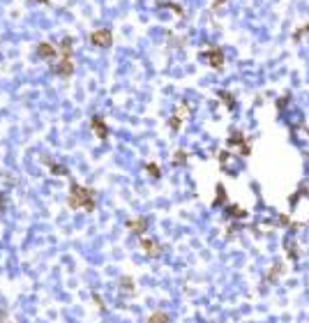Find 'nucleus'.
I'll list each match as a JSON object with an SVG mask.
<instances>
[{
	"label": "nucleus",
	"mask_w": 309,
	"mask_h": 323,
	"mask_svg": "<svg viewBox=\"0 0 309 323\" xmlns=\"http://www.w3.org/2000/svg\"><path fill=\"white\" fill-rule=\"evenodd\" d=\"M90 127H92V132H95V136H97V139H102V141H104L106 136H109V127H106V122H104V118H102V116H95V118H92Z\"/></svg>",
	"instance_id": "obj_7"
},
{
	"label": "nucleus",
	"mask_w": 309,
	"mask_h": 323,
	"mask_svg": "<svg viewBox=\"0 0 309 323\" xmlns=\"http://www.w3.org/2000/svg\"><path fill=\"white\" fill-rule=\"evenodd\" d=\"M219 97L226 102L228 109H235V99H233V95H231V92H219Z\"/></svg>",
	"instance_id": "obj_16"
},
{
	"label": "nucleus",
	"mask_w": 309,
	"mask_h": 323,
	"mask_svg": "<svg viewBox=\"0 0 309 323\" xmlns=\"http://www.w3.org/2000/svg\"><path fill=\"white\" fill-rule=\"evenodd\" d=\"M305 35H309V23H307V26H302V28H298V30L293 32V39H300V37H305Z\"/></svg>",
	"instance_id": "obj_19"
},
{
	"label": "nucleus",
	"mask_w": 309,
	"mask_h": 323,
	"mask_svg": "<svg viewBox=\"0 0 309 323\" xmlns=\"http://www.w3.org/2000/svg\"><path fill=\"white\" fill-rule=\"evenodd\" d=\"M224 2H226V0H215V2H212V9H217V7H222V5H224Z\"/></svg>",
	"instance_id": "obj_21"
},
{
	"label": "nucleus",
	"mask_w": 309,
	"mask_h": 323,
	"mask_svg": "<svg viewBox=\"0 0 309 323\" xmlns=\"http://www.w3.org/2000/svg\"><path fill=\"white\" fill-rule=\"evenodd\" d=\"M120 286H122V291L129 293V295L134 293V279H132V277H122L120 279Z\"/></svg>",
	"instance_id": "obj_14"
},
{
	"label": "nucleus",
	"mask_w": 309,
	"mask_h": 323,
	"mask_svg": "<svg viewBox=\"0 0 309 323\" xmlns=\"http://www.w3.org/2000/svg\"><path fill=\"white\" fill-rule=\"evenodd\" d=\"M37 2H51V0H37Z\"/></svg>",
	"instance_id": "obj_22"
},
{
	"label": "nucleus",
	"mask_w": 309,
	"mask_h": 323,
	"mask_svg": "<svg viewBox=\"0 0 309 323\" xmlns=\"http://www.w3.org/2000/svg\"><path fill=\"white\" fill-rule=\"evenodd\" d=\"M141 249H143L148 256H159L162 254V245H159L155 238H145V235H141Z\"/></svg>",
	"instance_id": "obj_6"
},
{
	"label": "nucleus",
	"mask_w": 309,
	"mask_h": 323,
	"mask_svg": "<svg viewBox=\"0 0 309 323\" xmlns=\"http://www.w3.org/2000/svg\"><path fill=\"white\" fill-rule=\"evenodd\" d=\"M228 148H238L240 155H249V152H252V146H249V141L240 134V132L231 134V139H228Z\"/></svg>",
	"instance_id": "obj_5"
},
{
	"label": "nucleus",
	"mask_w": 309,
	"mask_h": 323,
	"mask_svg": "<svg viewBox=\"0 0 309 323\" xmlns=\"http://www.w3.org/2000/svg\"><path fill=\"white\" fill-rule=\"evenodd\" d=\"M185 162H187V152L178 150V152H175V157H173V164H185Z\"/></svg>",
	"instance_id": "obj_18"
},
{
	"label": "nucleus",
	"mask_w": 309,
	"mask_h": 323,
	"mask_svg": "<svg viewBox=\"0 0 309 323\" xmlns=\"http://www.w3.org/2000/svg\"><path fill=\"white\" fill-rule=\"evenodd\" d=\"M148 323H169V314L166 312H152L148 316Z\"/></svg>",
	"instance_id": "obj_11"
},
{
	"label": "nucleus",
	"mask_w": 309,
	"mask_h": 323,
	"mask_svg": "<svg viewBox=\"0 0 309 323\" xmlns=\"http://www.w3.org/2000/svg\"><path fill=\"white\" fill-rule=\"evenodd\" d=\"M95 206H97V201H95V192L88 187H83V185H72V189H69V208H74V210H88L92 212L95 210Z\"/></svg>",
	"instance_id": "obj_1"
},
{
	"label": "nucleus",
	"mask_w": 309,
	"mask_h": 323,
	"mask_svg": "<svg viewBox=\"0 0 309 323\" xmlns=\"http://www.w3.org/2000/svg\"><path fill=\"white\" fill-rule=\"evenodd\" d=\"M145 171L150 173L152 178H159V176H162V171H159V166L155 164V162H150V164H145Z\"/></svg>",
	"instance_id": "obj_15"
},
{
	"label": "nucleus",
	"mask_w": 309,
	"mask_h": 323,
	"mask_svg": "<svg viewBox=\"0 0 309 323\" xmlns=\"http://www.w3.org/2000/svg\"><path fill=\"white\" fill-rule=\"evenodd\" d=\"M127 229L136 235H145V229H148V219L145 217H134L127 222Z\"/></svg>",
	"instance_id": "obj_8"
},
{
	"label": "nucleus",
	"mask_w": 309,
	"mask_h": 323,
	"mask_svg": "<svg viewBox=\"0 0 309 323\" xmlns=\"http://www.w3.org/2000/svg\"><path fill=\"white\" fill-rule=\"evenodd\" d=\"M189 116V106L187 104H178V109H175V113L169 118V127L173 129V132H178V129L182 127V122H185V118Z\"/></svg>",
	"instance_id": "obj_4"
},
{
	"label": "nucleus",
	"mask_w": 309,
	"mask_h": 323,
	"mask_svg": "<svg viewBox=\"0 0 309 323\" xmlns=\"http://www.w3.org/2000/svg\"><path fill=\"white\" fill-rule=\"evenodd\" d=\"M37 56L44 58V60H51V58L58 56V49L53 44H49V42H42V44H37Z\"/></svg>",
	"instance_id": "obj_10"
},
{
	"label": "nucleus",
	"mask_w": 309,
	"mask_h": 323,
	"mask_svg": "<svg viewBox=\"0 0 309 323\" xmlns=\"http://www.w3.org/2000/svg\"><path fill=\"white\" fill-rule=\"evenodd\" d=\"M90 44L99 46V49H109V46L113 44V32H111V30H106V28L90 32Z\"/></svg>",
	"instance_id": "obj_3"
},
{
	"label": "nucleus",
	"mask_w": 309,
	"mask_h": 323,
	"mask_svg": "<svg viewBox=\"0 0 309 323\" xmlns=\"http://www.w3.org/2000/svg\"><path fill=\"white\" fill-rule=\"evenodd\" d=\"M228 215L233 219H242V217H247V210H245V208H238V206H228Z\"/></svg>",
	"instance_id": "obj_13"
},
{
	"label": "nucleus",
	"mask_w": 309,
	"mask_h": 323,
	"mask_svg": "<svg viewBox=\"0 0 309 323\" xmlns=\"http://www.w3.org/2000/svg\"><path fill=\"white\" fill-rule=\"evenodd\" d=\"M53 72L58 76H72V72H74V62H72V58H60V62L53 67Z\"/></svg>",
	"instance_id": "obj_9"
},
{
	"label": "nucleus",
	"mask_w": 309,
	"mask_h": 323,
	"mask_svg": "<svg viewBox=\"0 0 309 323\" xmlns=\"http://www.w3.org/2000/svg\"><path fill=\"white\" fill-rule=\"evenodd\" d=\"M222 203H226V192H224L222 185H217V201H215V206H222Z\"/></svg>",
	"instance_id": "obj_17"
},
{
	"label": "nucleus",
	"mask_w": 309,
	"mask_h": 323,
	"mask_svg": "<svg viewBox=\"0 0 309 323\" xmlns=\"http://www.w3.org/2000/svg\"><path fill=\"white\" fill-rule=\"evenodd\" d=\"M46 164H49V162H46ZM49 166H51V171H53V173H65V171H67L65 166H58V164H49Z\"/></svg>",
	"instance_id": "obj_20"
},
{
	"label": "nucleus",
	"mask_w": 309,
	"mask_h": 323,
	"mask_svg": "<svg viewBox=\"0 0 309 323\" xmlns=\"http://www.w3.org/2000/svg\"><path fill=\"white\" fill-rule=\"evenodd\" d=\"M281 272H284V263H275V265L270 268V275H268V279H270V282H275V279L281 277Z\"/></svg>",
	"instance_id": "obj_12"
},
{
	"label": "nucleus",
	"mask_w": 309,
	"mask_h": 323,
	"mask_svg": "<svg viewBox=\"0 0 309 323\" xmlns=\"http://www.w3.org/2000/svg\"><path fill=\"white\" fill-rule=\"evenodd\" d=\"M203 58H205V62H208L212 69H222V67H224V51H222V49H217V46L205 49Z\"/></svg>",
	"instance_id": "obj_2"
}]
</instances>
